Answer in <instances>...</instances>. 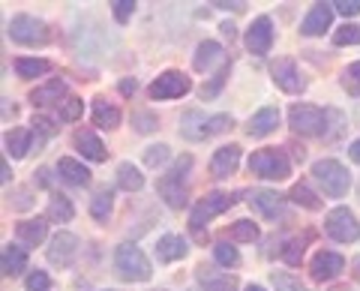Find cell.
<instances>
[{
    "label": "cell",
    "mask_w": 360,
    "mask_h": 291,
    "mask_svg": "<svg viewBox=\"0 0 360 291\" xmlns=\"http://www.w3.org/2000/svg\"><path fill=\"white\" fill-rule=\"evenodd\" d=\"M250 172L264 177V181H285L291 174V162L283 150L276 148H264V150H255L250 156Z\"/></svg>",
    "instance_id": "3"
},
{
    "label": "cell",
    "mask_w": 360,
    "mask_h": 291,
    "mask_svg": "<svg viewBox=\"0 0 360 291\" xmlns=\"http://www.w3.org/2000/svg\"><path fill=\"white\" fill-rule=\"evenodd\" d=\"M324 231H328L336 243H354L360 234V226L348 207H333L328 219H324Z\"/></svg>",
    "instance_id": "7"
},
{
    "label": "cell",
    "mask_w": 360,
    "mask_h": 291,
    "mask_svg": "<svg viewBox=\"0 0 360 291\" xmlns=\"http://www.w3.org/2000/svg\"><path fill=\"white\" fill-rule=\"evenodd\" d=\"M246 291H264L262 285H250V288H246Z\"/></svg>",
    "instance_id": "53"
},
{
    "label": "cell",
    "mask_w": 360,
    "mask_h": 291,
    "mask_svg": "<svg viewBox=\"0 0 360 291\" xmlns=\"http://www.w3.org/2000/svg\"><path fill=\"white\" fill-rule=\"evenodd\" d=\"M9 39L18 42V46H45L51 39V30L45 21L33 15H15L9 21Z\"/></svg>",
    "instance_id": "5"
},
{
    "label": "cell",
    "mask_w": 360,
    "mask_h": 291,
    "mask_svg": "<svg viewBox=\"0 0 360 291\" xmlns=\"http://www.w3.org/2000/svg\"><path fill=\"white\" fill-rule=\"evenodd\" d=\"M58 172H60L63 181H70L75 186H87L90 183V172L84 169L82 162H75V160H60L58 162Z\"/></svg>",
    "instance_id": "26"
},
{
    "label": "cell",
    "mask_w": 360,
    "mask_h": 291,
    "mask_svg": "<svg viewBox=\"0 0 360 291\" xmlns=\"http://www.w3.org/2000/svg\"><path fill=\"white\" fill-rule=\"evenodd\" d=\"M49 288H51V279L45 271H33L27 276V291H49Z\"/></svg>",
    "instance_id": "43"
},
{
    "label": "cell",
    "mask_w": 360,
    "mask_h": 291,
    "mask_svg": "<svg viewBox=\"0 0 360 291\" xmlns=\"http://www.w3.org/2000/svg\"><path fill=\"white\" fill-rule=\"evenodd\" d=\"M135 91H139V84H135V78H123V82H120V93H123V96H132Z\"/></svg>",
    "instance_id": "47"
},
{
    "label": "cell",
    "mask_w": 360,
    "mask_h": 291,
    "mask_svg": "<svg viewBox=\"0 0 360 291\" xmlns=\"http://www.w3.org/2000/svg\"><path fill=\"white\" fill-rule=\"evenodd\" d=\"M333 42L336 46H360V27L357 25H345L333 33Z\"/></svg>",
    "instance_id": "38"
},
{
    "label": "cell",
    "mask_w": 360,
    "mask_h": 291,
    "mask_svg": "<svg viewBox=\"0 0 360 291\" xmlns=\"http://www.w3.org/2000/svg\"><path fill=\"white\" fill-rule=\"evenodd\" d=\"M330 21H333V4H315L309 9V15L303 18L300 30L307 33V37H319V33H324L330 27Z\"/></svg>",
    "instance_id": "15"
},
{
    "label": "cell",
    "mask_w": 360,
    "mask_h": 291,
    "mask_svg": "<svg viewBox=\"0 0 360 291\" xmlns=\"http://www.w3.org/2000/svg\"><path fill=\"white\" fill-rule=\"evenodd\" d=\"M78 255V238L70 231H58L51 238V246H49V261L51 264H60V267H70Z\"/></svg>",
    "instance_id": "10"
},
{
    "label": "cell",
    "mask_w": 360,
    "mask_h": 291,
    "mask_svg": "<svg viewBox=\"0 0 360 291\" xmlns=\"http://www.w3.org/2000/svg\"><path fill=\"white\" fill-rule=\"evenodd\" d=\"M213 259H217L222 267H234V264H240L238 250H234V246H229V243H217V246H213Z\"/></svg>",
    "instance_id": "36"
},
{
    "label": "cell",
    "mask_w": 360,
    "mask_h": 291,
    "mask_svg": "<svg viewBox=\"0 0 360 291\" xmlns=\"http://www.w3.org/2000/svg\"><path fill=\"white\" fill-rule=\"evenodd\" d=\"M219 54H222V48L217 46V42H210V39H207V42H201L198 51H195V60H193V63H195V70H198V72H205L213 60H219Z\"/></svg>",
    "instance_id": "31"
},
{
    "label": "cell",
    "mask_w": 360,
    "mask_h": 291,
    "mask_svg": "<svg viewBox=\"0 0 360 291\" xmlns=\"http://www.w3.org/2000/svg\"><path fill=\"white\" fill-rule=\"evenodd\" d=\"M270 46H274V25H270V18L262 15L252 21V27L246 30V48L252 54H267Z\"/></svg>",
    "instance_id": "11"
},
{
    "label": "cell",
    "mask_w": 360,
    "mask_h": 291,
    "mask_svg": "<svg viewBox=\"0 0 360 291\" xmlns=\"http://www.w3.org/2000/svg\"><path fill=\"white\" fill-rule=\"evenodd\" d=\"M288 123L297 136H319L328 123V115L315 105H295L288 111Z\"/></svg>",
    "instance_id": "8"
},
{
    "label": "cell",
    "mask_w": 360,
    "mask_h": 291,
    "mask_svg": "<svg viewBox=\"0 0 360 291\" xmlns=\"http://www.w3.org/2000/svg\"><path fill=\"white\" fill-rule=\"evenodd\" d=\"M222 33L231 39V37H234V25H222Z\"/></svg>",
    "instance_id": "52"
},
{
    "label": "cell",
    "mask_w": 360,
    "mask_h": 291,
    "mask_svg": "<svg viewBox=\"0 0 360 291\" xmlns=\"http://www.w3.org/2000/svg\"><path fill=\"white\" fill-rule=\"evenodd\" d=\"M49 216H51V219H58V222H70V219L75 216V207L70 205V198L54 195V198H51V205H49Z\"/></svg>",
    "instance_id": "34"
},
{
    "label": "cell",
    "mask_w": 360,
    "mask_h": 291,
    "mask_svg": "<svg viewBox=\"0 0 360 291\" xmlns=\"http://www.w3.org/2000/svg\"><path fill=\"white\" fill-rule=\"evenodd\" d=\"M94 123L103 129H115L120 123V111L115 105H108L105 99H94Z\"/></svg>",
    "instance_id": "25"
},
{
    "label": "cell",
    "mask_w": 360,
    "mask_h": 291,
    "mask_svg": "<svg viewBox=\"0 0 360 291\" xmlns=\"http://www.w3.org/2000/svg\"><path fill=\"white\" fill-rule=\"evenodd\" d=\"M309 271H312V276L319 279V283H328V279H336V276L345 271V261H342V255L324 252V250H321V252L312 259V267H309Z\"/></svg>",
    "instance_id": "13"
},
{
    "label": "cell",
    "mask_w": 360,
    "mask_h": 291,
    "mask_svg": "<svg viewBox=\"0 0 360 291\" xmlns=\"http://www.w3.org/2000/svg\"><path fill=\"white\" fill-rule=\"evenodd\" d=\"M303 250H307V238H295V240H288V243H285V250H283L285 264L297 267V264H300V259H303Z\"/></svg>",
    "instance_id": "35"
},
{
    "label": "cell",
    "mask_w": 360,
    "mask_h": 291,
    "mask_svg": "<svg viewBox=\"0 0 360 291\" xmlns=\"http://www.w3.org/2000/svg\"><path fill=\"white\" fill-rule=\"evenodd\" d=\"M225 129H231V117L229 115H213L207 120H201V127L189 138H210V136H219V132H225Z\"/></svg>",
    "instance_id": "27"
},
{
    "label": "cell",
    "mask_w": 360,
    "mask_h": 291,
    "mask_svg": "<svg viewBox=\"0 0 360 291\" xmlns=\"http://www.w3.org/2000/svg\"><path fill=\"white\" fill-rule=\"evenodd\" d=\"M195 279L205 285V291H234V288H238V279H234V276L217 273V271H210V267H198Z\"/></svg>",
    "instance_id": "18"
},
{
    "label": "cell",
    "mask_w": 360,
    "mask_h": 291,
    "mask_svg": "<svg viewBox=\"0 0 360 291\" xmlns=\"http://www.w3.org/2000/svg\"><path fill=\"white\" fill-rule=\"evenodd\" d=\"M111 9H115V18L120 21V25H127V21L132 18V13H135V0H115Z\"/></svg>",
    "instance_id": "41"
},
{
    "label": "cell",
    "mask_w": 360,
    "mask_h": 291,
    "mask_svg": "<svg viewBox=\"0 0 360 291\" xmlns=\"http://www.w3.org/2000/svg\"><path fill=\"white\" fill-rule=\"evenodd\" d=\"M84 111V103L82 99H66V103L60 105V120H78Z\"/></svg>",
    "instance_id": "42"
},
{
    "label": "cell",
    "mask_w": 360,
    "mask_h": 291,
    "mask_svg": "<svg viewBox=\"0 0 360 291\" xmlns=\"http://www.w3.org/2000/svg\"><path fill=\"white\" fill-rule=\"evenodd\" d=\"M115 271L127 283H144L150 279V261L144 259V252L132 243H120L115 250Z\"/></svg>",
    "instance_id": "2"
},
{
    "label": "cell",
    "mask_w": 360,
    "mask_h": 291,
    "mask_svg": "<svg viewBox=\"0 0 360 291\" xmlns=\"http://www.w3.org/2000/svg\"><path fill=\"white\" fill-rule=\"evenodd\" d=\"M168 160V148L165 144H153V148L144 150V162L150 165V169H156V165H162Z\"/></svg>",
    "instance_id": "40"
},
{
    "label": "cell",
    "mask_w": 360,
    "mask_h": 291,
    "mask_svg": "<svg viewBox=\"0 0 360 291\" xmlns=\"http://www.w3.org/2000/svg\"><path fill=\"white\" fill-rule=\"evenodd\" d=\"M342 87L352 96H360V60L357 63H352L348 70L342 72Z\"/></svg>",
    "instance_id": "39"
},
{
    "label": "cell",
    "mask_w": 360,
    "mask_h": 291,
    "mask_svg": "<svg viewBox=\"0 0 360 291\" xmlns=\"http://www.w3.org/2000/svg\"><path fill=\"white\" fill-rule=\"evenodd\" d=\"M75 148L82 150L87 160H94V162H105V156H108V153H105V144L99 141L90 129H78V132H75Z\"/></svg>",
    "instance_id": "19"
},
{
    "label": "cell",
    "mask_w": 360,
    "mask_h": 291,
    "mask_svg": "<svg viewBox=\"0 0 360 291\" xmlns=\"http://www.w3.org/2000/svg\"><path fill=\"white\" fill-rule=\"evenodd\" d=\"M238 162H240V148L238 144H225V148H219L213 153L210 172H213V177H229V174L238 172Z\"/></svg>",
    "instance_id": "14"
},
{
    "label": "cell",
    "mask_w": 360,
    "mask_h": 291,
    "mask_svg": "<svg viewBox=\"0 0 360 291\" xmlns=\"http://www.w3.org/2000/svg\"><path fill=\"white\" fill-rule=\"evenodd\" d=\"M15 72L21 78H37L49 72V60H39V58H18L15 60Z\"/></svg>",
    "instance_id": "32"
},
{
    "label": "cell",
    "mask_w": 360,
    "mask_h": 291,
    "mask_svg": "<svg viewBox=\"0 0 360 291\" xmlns=\"http://www.w3.org/2000/svg\"><path fill=\"white\" fill-rule=\"evenodd\" d=\"M354 267H360V259H354ZM357 276H360V271H357Z\"/></svg>",
    "instance_id": "54"
},
{
    "label": "cell",
    "mask_w": 360,
    "mask_h": 291,
    "mask_svg": "<svg viewBox=\"0 0 360 291\" xmlns=\"http://www.w3.org/2000/svg\"><path fill=\"white\" fill-rule=\"evenodd\" d=\"M312 174H315V181L324 186V193L333 195V198L345 195L348 186H352V174H348L345 165H340L336 160H319L312 165Z\"/></svg>",
    "instance_id": "4"
},
{
    "label": "cell",
    "mask_w": 360,
    "mask_h": 291,
    "mask_svg": "<svg viewBox=\"0 0 360 291\" xmlns=\"http://www.w3.org/2000/svg\"><path fill=\"white\" fill-rule=\"evenodd\" d=\"M274 285H276V291H307L295 276H288V273H274Z\"/></svg>",
    "instance_id": "44"
},
{
    "label": "cell",
    "mask_w": 360,
    "mask_h": 291,
    "mask_svg": "<svg viewBox=\"0 0 360 291\" xmlns=\"http://www.w3.org/2000/svg\"><path fill=\"white\" fill-rule=\"evenodd\" d=\"M189 78L184 72H174V70H168L162 72L156 82L150 84V96L153 99H180L184 93H189Z\"/></svg>",
    "instance_id": "9"
},
{
    "label": "cell",
    "mask_w": 360,
    "mask_h": 291,
    "mask_svg": "<svg viewBox=\"0 0 360 291\" xmlns=\"http://www.w3.org/2000/svg\"><path fill=\"white\" fill-rule=\"evenodd\" d=\"M229 238L238 240V243H252L258 238V226L250 222V219H240V222H234V226L229 228Z\"/></svg>",
    "instance_id": "33"
},
{
    "label": "cell",
    "mask_w": 360,
    "mask_h": 291,
    "mask_svg": "<svg viewBox=\"0 0 360 291\" xmlns=\"http://www.w3.org/2000/svg\"><path fill=\"white\" fill-rule=\"evenodd\" d=\"M189 165H193V156H180V160L174 162V169L156 181V189H160L162 201L174 210H180L186 205V172H189Z\"/></svg>",
    "instance_id": "1"
},
{
    "label": "cell",
    "mask_w": 360,
    "mask_h": 291,
    "mask_svg": "<svg viewBox=\"0 0 360 291\" xmlns=\"http://www.w3.org/2000/svg\"><path fill=\"white\" fill-rule=\"evenodd\" d=\"M291 201L300 205V207H307V210H321V198L315 195L307 183H295V186H291Z\"/></svg>",
    "instance_id": "30"
},
{
    "label": "cell",
    "mask_w": 360,
    "mask_h": 291,
    "mask_svg": "<svg viewBox=\"0 0 360 291\" xmlns=\"http://www.w3.org/2000/svg\"><path fill=\"white\" fill-rule=\"evenodd\" d=\"M33 127H39L42 132H54V127H51V120H45V117H33Z\"/></svg>",
    "instance_id": "48"
},
{
    "label": "cell",
    "mask_w": 360,
    "mask_h": 291,
    "mask_svg": "<svg viewBox=\"0 0 360 291\" xmlns=\"http://www.w3.org/2000/svg\"><path fill=\"white\" fill-rule=\"evenodd\" d=\"M30 141H33V132L27 127L6 132V153L13 156V160H21V156L30 150Z\"/></svg>",
    "instance_id": "23"
},
{
    "label": "cell",
    "mask_w": 360,
    "mask_h": 291,
    "mask_svg": "<svg viewBox=\"0 0 360 291\" xmlns=\"http://www.w3.org/2000/svg\"><path fill=\"white\" fill-rule=\"evenodd\" d=\"M213 6H219V9H234V13H238V9H243L240 0H234V4H222V0H217V4H213Z\"/></svg>",
    "instance_id": "49"
},
{
    "label": "cell",
    "mask_w": 360,
    "mask_h": 291,
    "mask_svg": "<svg viewBox=\"0 0 360 291\" xmlns=\"http://www.w3.org/2000/svg\"><path fill=\"white\" fill-rule=\"evenodd\" d=\"M250 205L267 219H279L283 216V195L270 193V189H258V193L250 195Z\"/></svg>",
    "instance_id": "17"
},
{
    "label": "cell",
    "mask_w": 360,
    "mask_h": 291,
    "mask_svg": "<svg viewBox=\"0 0 360 291\" xmlns=\"http://www.w3.org/2000/svg\"><path fill=\"white\" fill-rule=\"evenodd\" d=\"M333 9H336V13H340V15H360V0H336V4H333Z\"/></svg>",
    "instance_id": "45"
},
{
    "label": "cell",
    "mask_w": 360,
    "mask_h": 291,
    "mask_svg": "<svg viewBox=\"0 0 360 291\" xmlns=\"http://www.w3.org/2000/svg\"><path fill=\"white\" fill-rule=\"evenodd\" d=\"M45 234H49V222L45 219H25L15 228V238L25 246H39L45 240Z\"/></svg>",
    "instance_id": "20"
},
{
    "label": "cell",
    "mask_w": 360,
    "mask_h": 291,
    "mask_svg": "<svg viewBox=\"0 0 360 291\" xmlns=\"http://www.w3.org/2000/svg\"><path fill=\"white\" fill-rule=\"evenodd\" d=\"M348 153H352V160H354V162H360V138L352 144V148H348Z\"/></svg>",
    "instance_id": "50"
},
{
    "label": "cell",
    "mask_w": 360,
    "mask_h": 291,
    "mask_svg": "<svg viewBox=\"0 0 360 291\" xmlns=\"http://www.w3.org/2000/svg\"><path fill=\"white\" fill-rule=\"evenodd\" d=\"M25 267H27V252L21 250V246L6 243L4 246V273L6 276H18Z\"/></svg>",
    "instance_id": "24"
},
{
    "label": "cell",
    "mask_w": 360,
    "mask_h": 291,
    "mask_svg": "<svg viewBox=\"0 0 360 291\" xmlns=\"http://www.w3.org/2000/svg\"><path fill=\"white\" fill-rule=\"evenodd\" d=\"M231 205H234V198H231V195H225V193H210L207 198H201L198 205L193 207V216H189V226H193L195 238H198V240H205L207 234H201V226H205L207 219L219 216L222 210H229Z\"/></svg>",
    "instance_id": "6"
},
{
    "label": "cell",
    "mask_w": 360,
    "mask_h": 291,
    "mask_svg": "<svg viewBox=\"0 0 360 291\" xmlns=\"http://www.w3.org/2000/svg\"><path fill=\"white\" fill-rule=\"evenodd\" d=\"M135 123H139V132H150V129L156 127V120H153L150 115H144V111H139V115H135Z\"/></svg>",
    "instance_id": "46"
},
{
    "label": "cell",
    "mask_w": 360,
    "mask_h": 291,
    "mask_svg": "<svg viewBox=\"0 0 360 291\" xmlns=\"http://www.w3.org/2000/svg\"><path fill=\"white\" fill-rule=\"evenodd\" d=\"M66 93V82L63 78H51V82H45L42 87L30 93V103L33 105H49V103H60V96Z\"/></svg>",
    "instance_id": "22"
},
{
    "label": "cell",
    "mask_w": 360,
    "mask_h": 291,
    "mask_svg": "<svg viewBox=\"0 0 360 291\" xmlns=\"http://www.w3.org/2000/svg\"><path fill=\"white\" fill-rule=\"evenodd\" d=\"M111 207H115V195H111V189H103V193H96L94 201H90V216L105 222L108 214H111Z\"/></svg>",
    "instance_id": "29"
},
{
    "label": "cell",
    "mask_w": 360,
    "mask_h": 291,
    "mask_svg": "<svg viewBox=\"0 0 360 291\" xmlns=\"http://www.w3.org/2000/svg\"><path fill=\"white\" fill-rule=\"evenodd\" d=\"M0 181H4V183L9 181V165L6 162H4V169H0Z\"/></svg>",
    "instance_id": "51"
},
{
    "label": "cell",
    "mask_w": 360,
    "mask_h": 291,
    "mask_svg": "<svg viewBox=\"0 0 360 291\" xmlns=\"http://www.w3.org/2000/svg\"><path fill=\"white\" fill-rule=\"evenodd\" d=\"M225 78H229V63H222V66H219V72L210 78V84L201 87V99H213V96H217V93H219V87L225 84Z\"/></svg>",
    "instance_id": "37"
},
{
    "label": "cell",
    "mask_w": 360,
    "mask_h": 291,
    "mask_svg": "<svg viewBox=\"0 0 360 291\" xmlns=\"http://www.w3.org/2000/svg\"><path fill=\"white\" fill-rule=\"evenodd\" d=\"M117 183L127 189V193H135V189L144 186V177H141V172L135 169L132 162H120L117 165Z\"/></svg>",
    "instance_id": "28"
},
{
    "label": "cell",
    "mask_w": 360,
    "mask_h": 291,
    "mask_svg": "<svg viewBox=\"0 0 360 291\" xmlns=\"http://www.w3.org/2000/svg\"><path fill=\"white\" fill-rule=\"evenodd\" d=\"M186 240L184 238H177V234H162L160 243H156V259L160 261H177V259H184L186 255Z\"/></svg>",
    "instance_id": "21"
},
{
    "label": "cell",
    "mask_w": 360,
    "mask_h": 291,
    "mask_svg": "<svg viewBox=\"0 0 360 291\" xmlns=\"http://www.w3.org/2000/svg\"><path fill=\"white\" fill-rule=\"evenodd\" d=\"M270 75H274V82L283 87L285 93H300L303 87V78L297 75V66H295V60H288V58H283V60H276L274 63V70H270Z\"/></svg>",
    "instance_id": "12"
},
{
    "label": "cell",
    "mask_w": 360,
    "mask_h": 291,
    "mask_svg": "<svg viewBox=\"0 0 360 291\" xmlns=\"http://www.w3.org/2000/svg\"><path fill=\"white\" fill-rule=\"evenodd\" d=\"M279 127V108H274V105H267V108H262V111H255V115L250 117V127H246V132L250 136H255V138H264V136H270Z\"/></svg>",
    "instance_id": "16"
}]
</instances>
